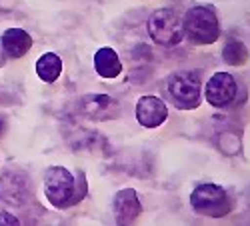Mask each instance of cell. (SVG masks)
<instances>
[{"instance_id":"1","label":"cell","mask_w":250,"mask_h":226,"mask_svg":"<svg viewBox=\"0 0 250 226\" xmlns=\"http://www.w3.org/2000/svg\"><path fill=\"white\" fill-rule=\"evenodd\" d=\"M182 28L194 44H214L220 38V20L210 6H192L182 18Z\"/></svg>"},{"instance_id":"2","label":"cell","mask_w":250,"mask_h":226,"mask_svg":"<svg viewBox=\"0 0 250 226\" xmlns=\"http://www.w3.org/2000/svg\"><path fill=\"white\" fill-rule=\"evenodd\" d=\"M190 206L200 216L222 218L232 210V200L222 186L212 182H204L190 192Z\"/></svg>"},{"instance_id":"3","label":"cell","mask_w":250,"mask_h":226,"mask_svg":"<svg viewBox=\"0 0 250 226\" xmlns=\"http://www.w3.org/2000/svg\"><path fill=\"white\" fill-rule=\"evenodd\" d=\"M166 90H168L174 106L180 110H194L202 102V80L198 72L192 70L174 72L166 82Z\"/></svg>"},{"instance_id":"4","label":"cell","mask_w":250,"mask_h":226,"mask_svg":"<svg viewBox=\"0 0 250 226\" xmlns=\"http://www.w3.org/2000/svg\"><path fill=\"white\" fill-rule=\"evenodd\" d=\"M148 34L152 42L164 48H172L182 42L184 28L182 18L172 8H158L148 16Z\"/></svg>"},{"instance_id":"5","label":"cell","mask_w":250,"mask_h":226,"mask_svg":"<svg viewBox=\"0 0 250 226\" xmlns=\"http://www.w3.org/2000/svg\"><path fill=\"white\" fill-rule=\"evenodd\" d=\"M44 194L48 202L56 208H66L78 202L76 178L64 166H50L44 172Z\"/></svg>"},{"instance_id":"6","label":"cell","mask_w":250,"mask_h":226,"mask_svg":"<svg viewBox=\"0 0 250 226\" xmlns=\"http://www.w3.org/2000/svg\"><path fill=\"white\" fill-rule=\"evenodd\" d=\"M238 84L230 72H214L204 86V100L214 108H226L236 100Z\"/></svg>"},{"instance_id":"7","label":"cell","mask_w":250,"mask_h":226,"mask_svg":"<svg viewBox=\"0 0 250 226\" xmlns=\"http://www.w3.org/2000/svg\"><path fill=\"white\" fill-rule=\"evenodd\" d=\"M136 120L142 128H158L168 118V106L166 102L154 94H144L136 102Z\"/></svg>"},{"instance_id":"8","label":"cell","mask_w":250,"mask_h":226,"mask_svg":"<svg viewBox=\"0 0 250 226\" xmlns=\"http://www.w3.org/2000/svg\"><path fill=\"white\" fill-rule=\"evenodd\" d=\"M118 102L108 94H84L78 100V112L88 120H110L118 116Z\"/></svg>"},{"instance_id":"9","label":"cell","mask_w":250,"mask_h":226,"mask_svg":"<svg viewBox=\"0 0 250 226\" xmlns=\"http://www.w3.org/2000/svg\"><path fill=\"white\" fill-rule=\"evenodd\" d=\"M112 212L116 224H132L142 212V204L138 192L134 188H122L114 194L112 200Z\"/></svg>"},{"instance_id":"10","label":"cell","mask_w":250,"mask_h":226,"mask_svg":"<svg viewBox=\"0 0 250 226\" xmlns=\"http://www.w3.org/2000/svg\"><path fill=\"white\" fill-rule=\"evenodd\" d=\"M28 196V186L24 176H18L12 172H4L0 176V198L6 204H24Z\"/></svg>"},{"instance_id":"11","label":"cell","mask_w":250,"mask_h":226,"mask_svg":"<svg viewBox=\"0 0 250 226\" xmlns=\"http://www.w3.org/2000/svg\"><path fill=\"white\" fill-rule=\"evenodd\" d=\"M94 70L100 78H106V80L118 78L122 74V62H120L116 50L110 46L98 48L94 54Z\"/></svg>"},{"instance_id":"12","label":"cell","mask_w":250,"mask_h":226,"mask_svg":"<svg viewBox=\"0 0 250 226\" xmlns=\"http://www.w3.org/2000/svg\"><path fill=\"white\" fill-rule=\"evenodd\" d=\"M0 44L10 58H22L32 46V36L22 28H8L0 38Z\"/></svg>"},{"instance_id":"13","label":"cell","mask_w":250,"mask_h":226,"mask_svg":"<svg viewBox=\"0 0 250 226\" xmlns=\"http://www.w3.org/2000/svg\"><path fill=\"white\" fill-rule=\"evenodd\" d=\"M36 74L40 80H44L46 84H52V82H56L62 74V60L58 54L54 52H46L38 58L36 62Z\"/></svg>"},{"instance_id":"14","label":"cell","mask_w":250,"mask_h":226,"mask_svg":"<svg viewBox=\"0 0 250 226\" xmlns=\"http://www.w3.org/2000/svg\"><path fill=\"white\" fill-rule=\"evenodd\" d=\"M248 56H250V52L242 40H238V38L226 40V44L222 48V60L228 66H244L248 62Z\"/></svg>"},{"instance_id":"15","label":"cell","mask_w":250,"mask_h":226,"mask_svg":"<svg viewBox=\"0 0 250 226\" xmlns=\"http://www.w3.org/2000/svg\"><path fill=\"white\" fill-rule=\"evenodd\" d=\"M6 224H20V220L12 216L10 212H2L0 214V226H6Z\"/></svg>"},{"instance_id":"16","label":"cell","mask_w":250,"mask_h":226,"mask_svg":"<svg viewBox=\"0 0 250 226\" xmlns=\"http://www.w3.org/2000/svg\"><path fill=\"white\" fill-rule=\"evenodd\" d=\"M2 130H4V122H2V118H0V134H2Z\"/></svg>"}]
</instances>
